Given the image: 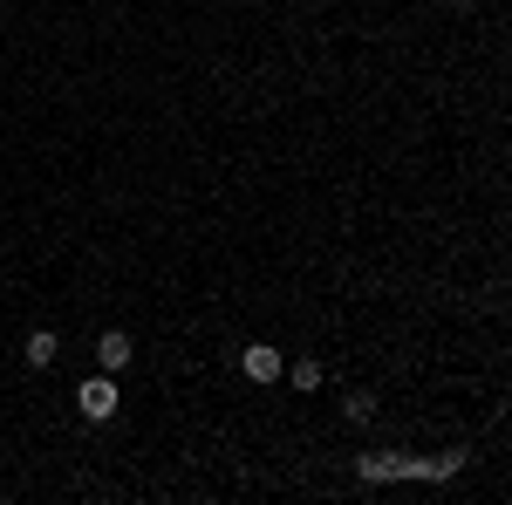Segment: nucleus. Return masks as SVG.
<instances>
[{"mask_svg":"<svg viewBox=\"0 0 512 505\" xmlns=\"http://www.w3.org/2000/svg\"><path fill=\"white\" fill-rule=\"evenodd\" d=\"M96 362H103V376H117V369H130V362H137V342H130L123 328H110V335L96 342Z\"/></svg>","mask_w":512,"mask_h":505,"instance_id":"nucleus-2","label":"nucleus"},{"mask_svg":"<svg viewBox=\"0 0 512 505\" xmlns=\"http://www.w3.org/2000/svg\"><path fill=\"white\" fill-rule=\"evenodd\" d=\"M287 376H294V389H321V362H294Z\"/></svg>","mask_w":512,"mask_h":505,"instance_id":"nucleus-6","label":"nucleus"},{"mask_svg":"<svg viewBox=\"0 0 512 505\" xmlns=\"http://www.w3.org/2000/svg\"><path fill=\"white\" fill-rule=\"evenodd\" d=\"M444 7H472V0H444Z\"/></svg>","mask_w":512,"mask_h":505,"instance_id":"nucleus-7","label":"nucleus"},{"mask_svg":"<svg viewBox=\"0 0 512 505\" xmlns=\"http://www.w3.org/2000/svg\"><path fill=\"white\" fill-rule=\"evenodd\" d=\"M342 417H349V424H369V417H376V396H349Z\"/></svg>","mask_w":512,"mask_h":505,"instance_id":"nucleus-5","label":"nucleus"},{"mask_svg":"<svg viewBox=\"0 0 512 505\" xmlns=\"http://www.w3.org/2000/svg\"><path fill=\"white\" fill-rule=\"evenodd\" d=\"M28 369H48V362H55V355H62V342H55V335H48V328H35V335H28Z\"/></svg>","mask_w":512,"mask_h":505,"instance_id":"nucleus-4","label":"nucleus"},{"mask_svg":"<svg viewBox=\"0 0 512 505\" xmlns=\"http://www.w3.org/2000/svg\"><path fill=\"white\" fill-rule=\"evenodd\" d=\"M0 7H7V0H0Z\"/></svg>","mask_w":512,"mask_h":505,"instance_id":"nucleus-8","label":"nucleus"},{"mask_svg":"<svg viewBox=\"0 0 512 505\" xmlns=\"http://www.w3.org/2000/svg\"><path fill=\"white\" fill-rule=\"evenodd\" d=\"M239 369H246L253 383H280V376H287V362H280V349H246V355H239Z\"/></svg>","mask_w":512,"mask_h":505,"instance_id":"nucleus-3","label":"nucleus"},{"mask_svg":"<svg viewBox=\"0 0 512 505\" xmlns=\"http://www.w3.org/2000/svg\"><path fill=\"white\" fill-rule=\"evenodd\" d=\"M76 410L89 417V424H110V417H117V383H110V376H82Z\"/></svg>","mask_w":512,"mask_h":505,"instance_id":"nucleus-1","label":"nucleus"}]
</instances>
